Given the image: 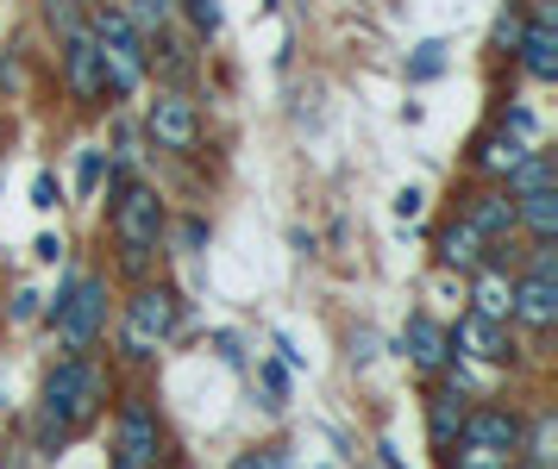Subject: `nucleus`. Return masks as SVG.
I'll return each mask as SVG.
<instances>
[{
	"label": "nucleus",
	"instance_id": "obj_1",
	"mask_svg": "<svg viewBox=\"0 0 558 469\" xmlns=\"http://www.w3.org/2000/svg\"><path fill=\"white\" fill-rule=\"evenodd\" d=\"M163 225H170V213H163V200H157L151 182L120 175V182H113V207H107V238H113L120 270H126L132 282L151 275L157 250H163Z\"/></svg>",
	"mask_w": 558,
	"mask_h": 469
},
{
	"label": "nucleus",
	"instance_id": "obj_2",
	"mask_svg": "<svg viewBox=\"0 0 558 469\" xmlns=\"http://www.w3.org/2000/svg\"><path fill=\"white\" fill-rule=\"evenodd\" d=\"M107 400V375L88 363V357H63L51 375H45V388H38V439L45 445H63L70 432L101 414Z\"/></svg>",
	"mask_w": 558,
	"mask_h": 469
},
{
	"label": "nucleus",
	"instance_id": "obj_3",
	"mask_svg": "<svg viewBox=\"0 0 558 469\" xmlns=\"http://www.w3.org/2000/svg\"><path fill=\"white\" fill-rule=\"evenodd\" d=\"M88 38L101 50L107 100L132 95V88L151 75V32H138V25L126 20V7H88Z\"/></svg>",
	"mask_w": 558,
	"mask_h": 469
},
{
	"label": "nucleus",
	"instance_id": "obj_4",
	"mask_svg": "<svg viewBox=\"0 0 558 469\" xmlns=\"http://www.w3.org/2000/svg\"><path fill=\"white\" fill-rule=\"evenodd\" d=\"M446 451H458L446 469H521V420L508 407H471Z\"/></svg>",
	"mask_w": 558,
	"mask_h": 469
},
{
	"label": "nucleus",
	"instance_id": "obj_5",
	"mask_svg": "<svg viewBox=\"0 0 558 469\" xmlns=\"http://www.w3.org/2000/svg\"><path fill=\"white\" fill-rule=\"evenodd\" d=\"M182 325V295L170 282H138L126 300V313H120V350H126L132 363H145L157 350L177 338Z\"/></svg>",
	"mask_w": 558,
	"mask_h": 469
},
{
	"label": "nucleus",
	"instance_id": "obj_6",
	"mask_svg": "<svg viewBox=\"0 0 558 469\" xmlns=\"http://www.w3.org/2000/svg\"><path fill=\"white\" fill-rule=\"evenodd\" d=\"M51 332L63 338L70 357L95 350V338L107 332V282L101 275H70V288L51 300Z\"/></svg>",
	"mask_w": 558,
	"mask_h": 469
},
{
	"label": "nucleus",
	"instance_id": "obj_7",
	"mask_svg": "<svg viewBox=\"0 0 558 469\" xmlns=\"http://www.w3.org/2000/svg\"><path fill=\"white\" fill-rule=\"evenodd\" d=\"M145 132H151L157 150L189 157V150L202 145V107L182 95V88H157V95L145 100Z\"/></svg>",
	"mask_w": 558,
	"mask_h": 469
},
{
	"label": "nucleus",
	"instance_id": "obj_8",
	"mask_svg": "<svg viewBox=\"0 0 558 469\" xmlns=\"http://www.w3.org/2000/svg\"><path fill=\"white\" fill-rule=\"evenodd\" d=\"M508 320H521L527 332H553L558 325V250L553 245L533 250V270L514 282V313Z\"/></svg>",
	"mask_w": 558,
	"mask_h": 469
},
{
	"label": "nucleus",
	"instance_id": "obj_9",
	"mask_svg": "<svg viewBox=\"0 0 558 469\" xmlns=\"http://www.w3.org/2000/svg\"><path fill=\"white\" fill-rule=\"evenodd\" d=\"M157 451H163V425L145 400H126L120 420H113V451H107V469H157Z\"/></svg>",
	"mask_w": 558,
	"mask_h": 469
},
{
	"label": "nucleus",
	"instance_id": "obj_10",
	"mask_svg": "<svg viewBox=\"0 0 558 469\" xmlns=\"http://www.w3.org/2000/svg\"><path fill=\"white\" fill-rule=\"evenodd\" d=\"M63 88H70L76 107H101L107 100V70H101V50L88 38V25L63 32Z\"/></svg>",
	"mask_w": 558,
	"mask_h": 469
},
{
	"label": "nucleus",
	"instance_id": "obj_11",
	"mask_svg": "<svg viewBox=\"0 0 558 469\" xmlns=\"http://www.w3.org/2000/svg\"><path fill=\"white\" fill-rule=\"evenodd\" d=\"M514 50H521V70H527L533 82H558V32H553V7H539V13H533V20L521 25Z\"/></svg>",
	"mask_w": 558,
	"mask_h": 469
},
{
	"label": "nucleus",
	"instance_id": "obj_12",
	"mask_svg": "<svg viewBox=\"0 0 558 469\" xmlns=\"http://www.w3.org/2000/svg\"><path fill=\"white\" fill-rule=\"evenodd\" d=\"M458 220L471 225L483 245H502L508 232H514V195H508V188H483V195L464 200V213H458Z\"/></svg>",
	"mask_w": 558,
	"mask_h": 469
},
{
	"label": "nucleus",
	"instance_id": "obj_13",
	"mask_svg": "<svg viewBox=\"0 0 558 469\" xmlns=\"http://www.w3.org/2000/svg\"><path fill=\"white\" fill-rule=\"evenodd\" d=\"M402 350L421 363V370H446V363H452V332H446L439 320H427V313H414L408 332H402Z\"/></svg>",
	"mask_w": 558,
	"mask_h": 469
},
{
	"label": "nucleus",
	"instance_id": "obj_14",
	"mask_svg": "<svg viewBox=\"0 0 558 469\" xmlns=\"http://www.w3.org/2000/svg\"><path fill=\"white\" fill-rule=\"evenodd\" d=\"M514 232H527L533 245H553L558 238V188L514 195Z\"/></svg>",
	"mask_w": 558,
	"mask_h": 469
},
{
	"label": "nucleus",
	"instance_id": "obj_15",
	"mask_svg": "<svg viewBox=\"0 0 558 469\" xmlns=\"http://www.w3.org/2000/svg\"><path fill=\"white\" fill-rule=\"evenodd\" d=\"M458 350H471V357H483V363H502L508 357V325L502 320H483V313H464L452 332Z\"/></svg>",
	"mask_w": 558,
	"mask_h": 469
},
{
	"label": "nucleus",
	"instance_id": "obj_16",
	"mask_svg": "<svg viewBox=\"0 0 558 469\" xmlns=\"http://www.w3.org/2000/svg\"><path fill=\"white\" fill-rule=\"evenodd\" d=\"M477 282H471V313H483V320H502L514 313V282H508L502 270H489V263H477Z\"/></svg>",
	"mask_w": 558,
	"mask_h": 469
},
{
	"label": "nucleus",
	"instance_id": "obj_17",
	"mask_svg": "<svg viewBox=\"0 0 558 469\" xmlns=\"http://www.w3.org/2000/svg\"><path fill=\"white\" fill-rule=\"evenodd\" d=\"M464 414H471V395H464V388H439V395L427 400V439L446 451L452 445V432L464 425Z\"/></svg>",
	"mask_w": 558,
	"mask_h": 469
},
{
	"label": "nucleus",
	"instance_id": "obj_18",
	"mask_svg": "<svg viewBox=\"0 0 558 469\" xmlns=\"http://www.w3.org/2000/svg\"><path fill=\"white\" fill-rule=\"evenodd\" d=\"M521 457H527V469H558V420L553 414L521 425Z\"/></svg>",
	"mask_w": 558,
	"mask_h": 469
},
{
	"label": "nucleus",
	"instance_id": "obj_19",
	"mask_svg": "<svg viewBox=\"0 0 558 469\" xmlns=\"http://www.w3.org/2000/svg\"><path fill=\"white\" fill-rule=\"evenodd\" d=\"M439 263H446V270H477L483 263V238L464 220L446 225V232H439Z\"/></svg>",
	"mask_w": 558,
	"mask_h": 469
},
{
	"label": "nucleus",
	"instance_id": "obj_20",
	"mask_svg": "<svg viewBox=\"0 0 558 469\" xmlns=\"http://www.w3.org/2000/svg\"><path fill=\"white\" fill-rule=\"evenodd\" d=\"M502 188H508V195H533V188H553V157H546V150H527V157H521V163H514V170L502 175Z\"/></svg>",
	"mask_w": 558,
	"mask_h": 469
},
{
	"label": "nucleus",
	"instance_id": "obj_21",
	"mask_svg": "<svg viewBox=\"0 0 558 469\" xmlns=\"http://www.w3.org/2000/svg\"><path fill=\"white\" fill-rule=\"evenodd\" d=\"M177 13L195 25V38H214L227 25V0H177Z\"/></svg>",
	"mask_w": 558,
	"mask_h": 469
},
{
	"label": "nucleus",
	"instance_id": "obj_22",
	"mask_svg": "<svg viewBox=\"0 0 558 469\" xmlns=\"http://www.w3.org/2000/svg\"><path fill=\"white\" fill-rule=\"evenodd\" d=\"M521 157H527V150L514 145V138H483V145H477V163H483L489 175H508Z\"/></svg>",
	"mask_w": 558,
	"mask_h": 469
},
{
	"label": "nucleus",
	"instance_id": "obj_23",
	"mask_svg": "<svg viewBox=\"0 0 558 469\" xmlns=\"http://www.w3.org/2000/svg\"><path fill=\"white\" fill-rule=\"evenodd\" d=\"M126 20L138 32H163V25L177 20V0H126Z\"/></svg>",
	"mask_w": 558,
	"mask_h": 469
},
{
	"label": "nucleus",
	"instance_id": "obj_24",
	"mask_svg": "<svg viewBox=\"0 0 558 469\" xmlns=\"http://www.w3.org/2000/svg\"><path fill=\"white\" fill-rule=\"evenodd\" d=\"M439 70H446V38H427L414 50V63H408V82H433Z\"/></svg>",
	"mask_w": 558,
	"mask_h": 469
},
{
	"label": "nucleus",
	"instance_id": "obj_25",
	"mask_svg": "<svg viewBox=\"0 0 558 469\" xmlns=\"http://www.w3.org/2000/svg\"><path fill=\"white\" fill-rule=\"evenodd\" d=\"M45 20H51L57 38H63V32H82V25H88V13H82L76 0H45Z\"/></svg>",
	"mask_w": 558,
	"mask_h": 469
},
{
	"label": "nucleus",
	"instance_id": "obj_26",
	"mask_svg": "<svg viewBox=\"0 0 558 469\" xmlns=\"http://www.w3.org/2000/svg\"><path fill=\"white\" fill-rule=\"evenodd\" d=\"M101 170H107V157H101V150H82V157H76V188H82V195H95Z\"/></svg>",
	"mask_w": 558,
	"mask_h": 469
},
{
	"label": "nucleus",
	"instance_id": "obj_27",
	"mask_svg": "<svg viewBox=\"0 0 558 469\" xmlns=\"http://www.w3.org/2000/svg\"><path fill=\"white\" fill-rule=\"evenodd\" d=\"M57 200H63V188H57V175H51V170H38V175H32V207H38V213H51Z\"/></svg>",
	"mask_w": 558,
	"mask_h": 469
},
{
	"label": "nucleus",
	"instance_id": "obj_28",
	"mask_svg": "<svg viewBox=\"0 0 558 469\" xmlns=\"http://www.w3.org/2000/svg\"><path fill=\"white\" fill-rule=\"evenodd\" d=\"M289 457H282V445H264V451H252V457H239L232 469H282Z\"/></svg>",
	"mask_w": 558,
	"mask_h": 469
},
{
	"label": "nucleus",
	"instance_id": "obj_29",
	"mask_svg": "<svg viewBox=\"0 0 558 469\" xmlns=\"http://www.w3.org/2000/svg\"><path fill=\"white\" fill-rule=\"evenodd\" d=\"M264 407H282V395H289V375H282V363H264Z\"/></svg>",
	"mask_w": 558,
	"mask_h": 469
},
{
	"label": "nucleus",
	"instance_id": "obj_30",
	"mask_svg": "<svg viewBox=\"0 0 558 469\" xmlns=\"http://www.w3.org/2000/svg\"><path fill=\"white\" fill-rule=\"evenodd\" d=\"M521 25H527V20H521V7H502V20H496V45H508V50H514V38H521Z\"/></svg>",
	"mask_w": 558,
	"mask_h": 469
},
{
	"label": "nucleus",
	"instance_id": "obj_31",
	"mask_svg": "<svg viewBox=\"0 0 558 469\" xmlns=\"http://www.w3.org/2000/svg\"><path fill=\"white\" fill-rule=\"evenodd\" d=\"M421 207H427V195L421 188H402L396 195V220H421Z\"/></svg>",
	"mask_w": 558,
	"mask_h": 469
}]
</instances>
